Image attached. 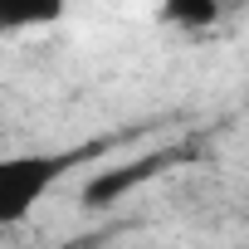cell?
Listing matches in <instances>:
<instances>
[{
  "label": "cell",
  "instance_id": "3",
  "mask_svg": "<svg viewBox=\"0 0 249 249\" xmlns=\"http://www.w3.org/2000/svg\"><path fill=\"white\" fill-rule=\"evenodd\" d=\"M64 5H69V0H0V35L49 25V20L64 15Z\"/></svg>",
  "mask_w": 249,
  "mask_h": 249
},
{
  "label": "cell",
  "instance_id": "2",
  "mask_svg": "<svg viewBox=\"0 0 249 249\" xmlns=\"http://www.w3.org/2000/svg\"><path fill=\"white\" fill-rule=\"evenodd\" d=\"M171 161H176V152H147V157H137V161L107 166V171L88 176L83 205H88V210H107V205H117L122 196H132L137 186H147L152 176H161V166H171Z\"/></svg>",
  "mask_w": 249,
  "mask_h": 249
},
{
  "label": "cell",
  "instance_id": "4",
  "mask_svg": "<svg viewBox=\"0 0 249 249\" xmlns=\"http://www.w3.org/2000/svg\"><path fill=\"white\" fill-rule=\"evenodd\" d=\"M225 10V0H157V15L176 30H210Z\"/></svg>",
  "mask_w": 249,
  "mask_h": 249
},
{
  "label": "cell",
  "instance_id": "1",
  "mask_svg": "<svg viewBox=\"0 0 249 249\" xmlns=\"http://www.w3.org/2000/svg\"><path fill=\"white\" fill-rule=\"evenodd\" d=\"M59 176H64V157H49V152L0 157V230L30 220L39 200L59 186Z\"/></svg>",
  "mask_w": 249,
  "mask_h": 249
}]
</instances>
